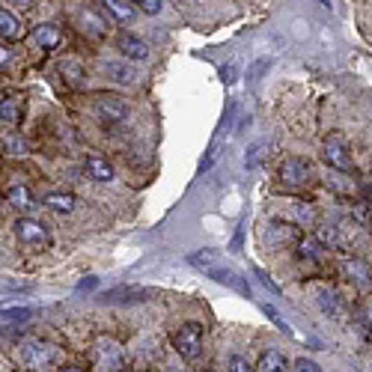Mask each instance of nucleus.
I'll return each mask as SVG.
<instances>
[{"label": "nucleus", "instance_id": "1", "mask_svg": "<svg viewBox=\"0 0 372 372\" xmlns=\"http://www.w3.org/2000/svg\"><path fill=\"white\" fill-rule=\"evenodd\" d=\"M15 361L27 369H39V366H51L57 361V349L42 340H24L15 349Z\"/></svg>", "mask_w": 372, "mask_h": 372}, {"label": "nucleus", "instance_id": "2", "mask_svg": "<svg viewBox=\"0 0 372 372\" xmlns=\"http://www.w3.org/2000/svg\"><path fill=\"white\" fill-rule=\"evenodd\" d=\"M90 361L98 369H126V352L119 349V343L114 340H95V345L90 349Z\"/></svg>", "mask_w": 372, "mask_h": 372}, {"label": "nucleus", "instance_id": "3", "mask_svg": "<svg viewBox=\"0 0 372 372\" xmlns=\"http://www.w3.org/2000/svg\"><path fill=\"white\" fill-rule=\"evenodd\" d=\"M173 345H176V352L182 357H197L200 354V345H203V325H197V321L182 325L176 331V337H173Z\"/></svg>", "mask_w": 372, "mask_h": 372}, {"label": "nucleus", "instance_id": "4", "mask_svg": "<svg viewBox=\"0 0 372 372\" xmlns=\"http://www.w3.org/2000/svg\"><path fill=\"white\" fill-rule=\"evenodd\" d=\"M321 155L333 170H352V155H349V146L340 134H328L325 143H321Z\"/></svg>", "mask_w": 372, "mask_h": 372}, {"label": "nucleus", "instance_id": "5", "mask_svg": "<svg viewBox=\"0 0 372 372\" xmlns=\"http://www.w3.org/2000/svg\"><path fill=\"white\" fill-rule=\"evenodd\" d=\"M15 239H18L21 244H27V247H48L51 235H48V230L42 227L39 220L21 218V220H15Z\"/></svg>", "mask_w": 372, "mask_h": 372}, {"label": "nucleus", "instance_id": "6", "mask_svg": "<svg viewBox=\"0 0 372 372\" xmlns=\"http://www.w3.org/2000/svg\"><path fill=\"white\" fill-rule=\"evenodd\" d=\"M95 107H98V117H102L105 122H119V119L128 117V102L119 98V95H102Z\"/></svg>", "mask_w": 372, "mask_h": 372}, {"label": "nucleus", "instance_id": "7", "mask_svg": "<svg viewBox=\"0 0 372 372\" xmlns=\"http://www.w3.org/2000/svg\"><path fill=\"white\" fill-rule=\"evenodd\" d=\"M280 179L286 185H307L310 182V167L301 158H286L280 164Z\"/></svg>", "mask_w": 372, "mask_h": 372}, {"label": "nucleus", "instance_id": "8", "mask_svg": "<svg viewBox=\"0 0 372 372\" xmlns=\"http://www.w3.org/2000/svg\"><path fill=\"white\" fill-rule=\"evenodd\" d=\"M84 173H86V176H90L93 182H110V179H114V167H110L102 155H86Z\"/></svg>", "mask_w": 372, "mask_h": 372}, {"label": "nucleus", "instance_id": "9", "mask_svg": "<svg viewBox=\"0 0 372 372\" xmlns=\"http://www.w3.org/2000/svg\"><path fill=\"white\" fill-rule=\"evenodd\" d=\"M119 54L128 57V60H149V45L143 39H138V36H119Z\"/></svg>", "mask_w": 372, "mask_h": 372}, {"label": "nucleus", "instance_id": "10", "mask_svg": "<svg viewBox=\"0 0 372 372\" xmlns=\"http://www.w3.org/2000/svg\"><path fill=\"white\" fill-rule=\"evenodd\" d=\"M33 42L45 48V51H54V48L63 42V33H60V27H54V24H39V27L33 30Z\"/></svg>", "mask_w": 372, "mask_h": 372}, {"label": "nucleus", "instance_id": "11", "mask_svg": "<svg viewBox=\"0 0 372 372\" xmlns=\"http://www.w3.org/2000/svg\"><path fill=\"white\" fill-rule=\"evenodd\" d=\"M74 24H78V30L86 36V33H90L93 36V39H102V36H105V21L102 18H98L95 15V12H90V9H84L81 12V15L78 18H74Z\"/></svg>", "mask_w": 372, "mask_h": 372}, {"label": "nucleus", "instance_id": "12", "mask_svg": "<svg viewBox=\"0 0 372 372\" xmlns=\"http://www.w3.org/2000/svg\"><path fill=\"white\" fill-rule=\"evenodd\" d=\"M42 203L51 208V212H57V215H69L72 208H74V194H69V191H51V194L42 197Z\"/></svg>", "mask_w": 372, "mask_h": 372}, {"label": "nucleus", "instance_id": "13", "mask_svg": "<svg viewBox=\"0 0 372 372\" xmlns=\"http://www.w3.org/2000/svg\"><path fill=\"white\" fill-rule=\"evenodd\" d=\"M21 98L18 95H4L0 98V119L9 122V126H18L21 122Z\"/></svg>", "mask_w": 372, "mask_h": 372}, {"label": "nucleus", "instance_id": "14", "mask_svg": "<svg viewBox=\"0 0 372 372\" xmlns=\"http://www.w3.org/2000/svg\"><path fill=\"white\" fill-rule=\"evenodd\" d=\"M102 4L119 24H131L134 21V4H131V0H102Z\"/></svg>", "mask_w": 372, "mask_h": 372}, {"label": "nucleus", "instance_id": "15", "mask_svg": "<svg viewBox=\"0 0 372 372\" xmlns=\"http://www.w3.org/2000/svg\"><path fill=\"white\" fill-rule=\"evenodd\" d=\"M149 292L146 289H131V286H119V289H110L105 295V301L110 304H131V301H143Z\"/></svg>", "mask_w": 372, "mask_h": 372}, {"label": "nucleus", "instance_id": "16", "mask_svg": "<svg viewBox=\"0 0 372 372\" xmlns=\"http://www.w3.org/2000/svg\"><path fill=\"white\" fill-rule=\"evenodd\" d=\"M208 274H212L218 283H223V286H232L235 292H241V295H247L251 289H247V283L235 274V271H227V268H208Z\"/></svg>", "mask_w": 372, "mask_h": 372}, {"label": "nucleus", "instance_id": "17", "mask_svg": "<svg viewBox=\"0 0 372 372\" xmlns=\"http://www.w3.org/2000/svg\"><path fill=\"white\" fill-rule=\"evenodd\" d=\"M6 200L15 208H33V194H30V188H24V185H12V188H6Z\"/></svg>", "mask_w": 372, "mask_h": 372}, {"label": "nucleus", "instance_id": "18", "mask_svg": "<svg viewBox=\"0 0 372 372\" xmlns=\"http://www.w3.org/2000/svg\"><path fill=\"white\" fill-rule=\"evenodd\" d=\"M0 36L4 39H18L21 36V21L6 9H0Z\"/></svg>", "mask_w": 372, "mask_h": 372}, {"label": "nucleus", "instance_id": "19", "mask_svg": "<svg viewBox=\"0 0 372 372\" xmlns=\"http://www.w3.org/2000/svg\"><path fill=\"white\" fill-rule=\"evenodd\" d=\"M283 366H286V357H283L280 352H263V354H259V361H256L259 372H277Z\"/></svg>", "mask_w": 372, "mask_h": 372}, {"label": "nucleus", "instance_id": "20", "mask_svg": "<svg viewBox=\"0 0 372 372\" xmlns=\"http://www.w3.org/2000/svg\"><path fill=\"white\" fill-rule=\"evenodd\" d=\"M36 316V310L30 307H9V310H0V321H12V325H18V321H27Z\"/></svg>", "mask_w": 372, "mask_h": 372}, {"label": "nucleus", "instance_id": "21", "mask_svg": "<svg viewBox=\"0 0 372 372\" xmlns=\"http://www.w3.org/2000/svg\"><path fill=\"white\" fill-rule=\"evenodd\" d=\"M4 146H6L9 155H24V152H27V143H24V138H21V134H15V131H6L4 134Z\"/></svg>", "mask_w": 372, "mask_h": 372}, {"label": "nucleus", "instance_id": "22", "mask_svg": "<svg viewBox=\"0 0 372 372\" xmlns=\"http://www.w3.org/2000/svg\"><path fill=\"white\" fill-rule=\"evenodd\" d=\"M105 72L110 74V78H117L119 84H134V72L128 66H122V63H107Z\"/></svg>", "mask_w": 372, "mask_h": 372}, {"label": "nucleus", "instance_id": "23", "mask_svg": "<svg viewBox=\"0 0 372 372\" xmlns=\"http://www.w3.org/2000/svg\"><path fill=\"white\" fill-rule=\"evenodd\" d=\"M345 274H352L357 283H364V286L372 280V277L366 274V265H361V263H345Z\"/></svg>", "mask_w": 372, "mask_h": 372}, {"label": "nucleus", "instance_id": "24", "mask_svg": "<svg viewBox=\"0 0 372 372\" xmlns=\"http://www.w3.org/2000/svg\"><path fill=\"white\" fill-rule=\"evenodd\" d=\"M215 259H218V256H215L212 251H197V253L188 256V263H191V265H203V268L208 265V268H212V265H215Z\"/></svg>", "mask_w": 372, "mask_h": 372}, {"label": "nucleus", "instance_id": "25", "mask_svg": "<svg viewBox=\"0 0 372 372\" xmlns=\"http://www.w3.org/2000/svg\"><path fill=\"white\" fill-rule=\"evenodd\" d=\"M263 152H265V143H259V146H251V149H247L244 167H247V170H251V167H256L259 161H263Z\"/></svg>", "mask_w": 372, "mask_h": 372}, {"label": "nucleus", "instance_id": "26", "mask_svg": "<svg viewBox=\"0 0 372 372\" xmlns=\"http://www.w3.org/2000/svg\"><path fill=\"white\" fill-rule=\"evenodd\" d=\"M63 78H69V84L72 86H78L81 81H84V72L74 66V63H63Z\"/></svg>", "mask_w": 372, "mask_h": 372}, {"label": "nucleus", "instance_id": "27", "mask_svg": "<svg viewBox=\"0 0 372 372\" xmlns=\"http://www.w3.org/2000/svg\"><path fill=\"white\" fill-rule=\"evenodd\" d=\"M138 9L149 12V15H155V12H161V0H131Z\"/></svg>", "mask_w": 372, "mask_h": 372}, {"label": "nucleus", "instance_id": "28", "mask_svg": "<svg viewBox=\"0 0 372 372\" xmlns=\"http://www.w3.org/2000/svg\"><path fill=\"white\" fill-rule=\"evenodd\" d=\"M319 304H321V310H328V313H337V304H333V292H321Z\"/></svg>", "mask_w": 372, "mask_h": 372}, {"label": "nucleus", "instance_id": "29", "mask_svg": "<svg viewBox=\"0 0 372 372\" xmlns=\"http://www.w3.org/2000/svg\"><path fill=\"white\" fill-rule=\"evenodd\" d=\"M253 274H256L259 280H263V283H265V286H268L271 292H274V295H280V289H277V283H271V277L265 274V271H263V268H253Z\"/></svg>", "mask_w": 372, "mask_h": 372}, {"label": "nucleus", "instance_id": "30", "mask_svg": "<svg viewBox=\"0 0 372 372\" xmlns=\"http://www.w3.org/2000/svg\"><path fill=\"white\" fill-rule=\"evenodd\" d=\"M230 369H235V372H247V369H253V366L247 364L244 357H230Z\"/></svg>", "mask_w": 372, "mask_h": 372}, {"label": "nucleus", "instance_id": "31", "mask_svg": "<svg viewBox=\"0 0 372 372\" xmlns=\"http://www.w3.org/2000/svg\"><path fill=\"white\" fill-rule=\"evenodd\" d=\"M295 369H304V372H319V364H313V361H307V357H298V364H295Z\"/></svg>", "mask_w": 372, "mask_h": 372}, {"label": "nucleus", "instance_id": "32", "mask_svg": "<svg viewBox=\"0 0 372 372\" xmlns=\"http://www.w3.org/2000/svg\"><path fill=\"white\" fill-rule=\"evenodd\" d=\"M95 286H98V280H95V277H86V280L78 283V292H93Z\"/></svg>", "mask_w": 372, "mask_h": 372}, {"label": "nucleus", "instance_id": "33", "mask_svg": "<svg viewBox=\"0 0 372 372\" xmlns=\"http://www.w3.org/2000/svg\"><path fill=\"white\" fill-rule=\"evenodd\" d=\"M215 158H218V143H215L212 149H208V155L203 158V170H208V167H212V164H215Z\"/></svg>", "mask_w": 372, "mask_h": 372}, {"label": "nucleus", "instance_id": "34", "mask_svg": "<svg viewBox=\"0 0 372 372\" xmlns=\"http://www.w3.org/2000/svg\"><path fill=\"white\" fill-rule=\"evenodd\" d=\"M301 256H310V259H313V256H316V244H313V241H304V244H301Z\"/></svg>", "mask_w": 372, "mask_h": 372}, {"label": "nucleus", "instance_id": "35", "mask_svg": "<svg viewBox=\"0 0 372 372\" xmlns=\"http://www.w3.org/2000/svg\"><path fill=\"white\" fill-rule=\"evenodd\" d=\"M9 60H12V51H9L6 45H0V66H6Z\"/></svg>", "mask_w": 372, "mask_h": 372}, {"label": "nucleus", "instance_id": "36", "mask_svg": "<svg viewBox=\"0 0 372 372\" xmlns=\"http://www.w3.org/2000/svg\"><path fill=\"white\" fill-rule=\"evenodd\" d=\"M223 78H227V84H232V78H235V69L230 66V69H223Z\"/></svg>", "mask_w": 372, "mask_h": 372}, {"label": "nucleus", "instance_id": "37", "mask_svg": "<svg viewBox=\"0 0 372 372\" xmlns=\"http://www.w3.org/2000/svg\"><path fill=\"white\" fill-rule=\"evenodd\" d=\"M15 4H30V0H15Z\"/></svg>", "mask_w": 372, "mask_h": 372}, {"label": "nucleus", "instance_id": "38", "mask_svg": "<svg viewBox=\"0 0 372 372\" xmlns=\"http://www.w3.org/2000/svg\"><path fill=\"white\" fill-rule=\"evenodd\" d=\"M319 4H325V6H328V4H331V0H319Z\"/></svg>", "mask_w": 372, "mask_h": 372}]
</instances>
